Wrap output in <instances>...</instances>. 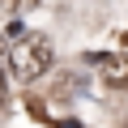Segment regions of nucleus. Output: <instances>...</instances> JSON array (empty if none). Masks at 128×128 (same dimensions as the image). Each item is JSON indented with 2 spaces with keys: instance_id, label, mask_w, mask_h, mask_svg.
Masks as SVG:
<instances>
[{
  "instance_id": "nucleus-2",
  "label": "nucleus",
  "mask_w": 128,
  "mask_h": 128,
  "mask_svg": "<svg viewBox=\"0 0 128 128\" xmlns=\"http://www.w3.org/2000/svg\"><path fill=\"white\" fill-rule=\"evenodd\" d=\"M90 64L98 68V77H102L107 86H124V81H128V60H124V56H107V51H94V56H90Z\"/></svg>"
},
{
  "instance_id": "nucleus-1",
  "label": "nucleus",
  "mask_w": 128,
  "mask_h": 128,
  "mask_svg": "<svg viewBox=\"0 0 128 128\" xmlns=\"http://www.w3.org/2000/svg\"><path fill=\"white\" fill-rule=\"evenodd\" d=\"M51 60H56V47H51L47 34H22L9 51V68H13L17 81H34L51 68Z\"/></svg>"
},
{
  "instance_id": "nucleus-3",
  "label": "nucleus",
  "mask_w": 128,
  "mask_h": 128,
  "mask_svg": "<svg viewBox=\"0 0 128 128\" xmlns=\"http://www.w3.org/2000/svg\"><path fill=\"white\" fill-rule=\"evenodd\" d=\"M9 102V81H4V73H0V107Z\"/></svg>"
}]
</instances>
